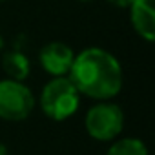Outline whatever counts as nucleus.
<instances>
[{
	"mask_svg": "<svg viewBox=\"0 0 155 155\" xmlns=\"http://www.w3.org/2000/svg\"><path fill=\"white\" fill-rule=\"evenodd\" d=\"M69 81L79 93L104 101L119 93L122 86V69L111 53L90 48L73 58Z\"/></svg>",
	"mask_w": 155,
	"mask_h": 155,
	"instance_id": "obj_1",
	"label": "nucleus"
},
{
	"mask_svg": "<svg viewBox=\"0 0 155 155\" xmlns=\"http://www.w3.org/2000/svg\"><path fill=\"white\" fill-rule=\"evenodd\" d=\"M40 106L49 119L66 120L79 108V91L69 79L55 77L42 91Z\"/></svg>",
	"mask_w": 155,
	"mask_h": 155,
	"instance_id": "obj_2",
	"label": "nucleus"
},
{
	"mask_svg": "<svg viewBox=\"0 0 155 155\" xmlns=\"http://www.w3.org/2000/svg\"><path fill=\"white\" fill-rule=\"evenodd\" d=\"M35 106L33 93L18 81L0 82V119L24 120Z\"/></svg>",
	"mask_w": 155,
	"mask_h": 155,
	"instance_id": "obj_3",
	"label": "nucleus"
},
{
	"mask_svg": "<svg viewBox=\"0 0 155 155\" xmlns=\"http://www.w3.org/2000/svg\"><path fill=\"white\" fill-rule=\"evenodd\" d=\"M124 115L117 104H97L86 115V130L97 140H110L122 131Z\"/></svg>",
	"mask_w": 155,
	"mask_h": 155,
	"instance_id": "obj_4",
	"label": "nucleus"
},
{
	"mask_svg": "<svg viewBox=\"0 0 155 155\" xmlns=\"http://www.w3.org/2000/svg\"><path fill=\"white\" fill-rule=\"evenodd\" d=\"M73 58H75V55H73L71 48H68L62 42H49L40 51L42 68L53 77H64L66 73H69Z\"/></svg>",
	"mask_w": 155,
	"mask_h": 155,
	"instance_id": "obj_5",
	"label": "nucleus"
},
{
	"mask_svg": "<svg viewBox=\"0 0 155 155\" xmlns=\"http://www.w3.org/2000/svg\"><path fill=\"white\" fill-rule=\"evenodd\" d=\"M131 24L142 38L146 40L155 38L153 0H133L131 2Z\"/></svg>",
	"mask_w": 155,
	"mask_h": 155,
	"instance_id": "obj_6",
	"label": "nucleus"
},
{
	"mask_svg": "<svg viewBox=\"0 0 155 155\" xmlns=\"http://www.w3.org/2000/svg\"><path fill=\"white\" fill-rule=\"evenodd\" d=\"M2 66H4V71H6L9 77H13V81H22V79H26V77L29 75V69H31L29 58H28L24 53L17 51V49H13V51H9V53L4 55Z\"/></svg>",
	"mask_w": 155,
	"mask_h": 155,
	"instance_id": "obj_7",
	"label": "nucleus"
},
{
	"mask_svg": "<svg viewBox=\"0 0 155 155\" xmlns=\"http://www.w3.org/2000/svg\"><path fill=\"white\" fill-rule=\"evenodd\" d=\"M106 155H148V150L142 140L137 139H124L113 144Z\"/></svg>",
	"mask_w": 155,
	"mask_h": 155,
	"instance_id": "obj_8",
	"label": "nucleus"
},
{
	"mask_svg": "<svg viewBox=\"0 0 155 155\" xmlns=\"http://www.w3.org/2000/svg\"><path fill=\"white\" fill-rule=\"evenodd\" d=\"M110 2L115 4V6H119V8H126V6H131L133 0H110Z\"/></svg>",
	"mask_w": 155,
	"mask_h": 155,
	"instance_id": "obj_9",
	"label": "nucleus"
},
{
	"mask_svg": "<svg viewBox=\"0 0 155 155\" xmlns=\"http://www.w3.org/2000/svg\"><path fill=\"white\" fill-rule=\"evenodd\" d=\"M0 155H8V150H6L4 144H0Z\"/></svg>",
	"mask_w": 155,
	"mask_h": 155,
	"instance_id": "obj_10",
	"label": "nucleus"
},
{
	"mask_svg": "<svg viewBox=\"0 0 155 155\" xmlns=\"http://www.w3.org/2000/svg\"><path fill=\"white\" fill-rule=\"evenodd\" d=\"M2 46H4V38H2V35H0V49H2Z\"/></svg>",
	"mask_w": 155,
	"mask_h": 155,
	"instance_id": "obj_11",
	"label": "nucleus"
},
{
	"mask_svg": "<svg viewBox=\"0 0 155 155\" xmlns=\"http://www.w3.org/2000/svg\"><path fill=\"white\" fill-rule=\"evenodd\" d=\"M81 2H88V0H81Z\"/></svg>",
	"mask_w": 155,
	"mask_h": 155,
	"instance_id": "obj_12",
	"label": "nucleus"
}]
</instances>
